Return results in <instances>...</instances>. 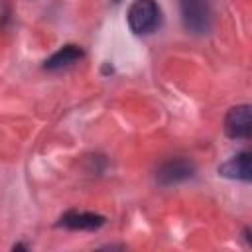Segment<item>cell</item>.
Listing matches in <instances>:
<instances>
[{
  "label": "cell",
  "mask_w": 252,
  "mask_h": 252,
  "mask_svg": "<svg viewBox=\"0 0 252 252\" xmlns=\"http://www.w3.org/2000/svg\"><path fill=\"white\" fill-rule=\"evenodd\" d=\"M128 28L136 35H148L161 24V8L156 0H134L126 14Z\"/></svg>",
  "instance_id": "6da1fadb"
},
{
  "label": "cell",
  "mask_w": 252,
  "mask_h": 252,
  "mask_svg": "<svg viewBox=\"0 0 252 252\" xmlns=\"http://www.w3.org/2000/svg\"><path fill=\"white\" fill-rule=\"evenodd\" d=\"M179 12L187 32L201 35L211 30L213 24L211 0H179Z\"/></svg>",
  "instance_id": "7a4b0ae2"
},
{
  "label": "cell",
  "mask_w": 252,
  "mask_h": 252,
  "mask_svg": "<svg viewBox=\"0 0 252 252\" xmlns=\"http://www.w3.org/2000/svg\"><path fill=\"white\" fill-rule=\"evenodd\" d=\"M250 104H236L228 108L224 116V134L232 140H248L252 134V112Z\"/></svg>",
  "instance_id": "3957f363"
},
{
  "label": "cell",
  "mask_w": 252,
  "mask_h": 252,
  "mask_svg": "<svg viewBox=\"0 0 252 252\" xmlns=\"http://www.w3.org/2000/svg\"><path fill=\"white\" fill-rule=\"evenodd\" d=\"M195 173V165L183 158H175V159H169L165 163H161L156 171V179L159 185H177V183H183L187 181L189 177H193Z\"/></svg>",
  "instance_id": "277c9868"
},
{
  "label": "cell",
  "mask_w": 252,
  "mask_h": 252,
  "mask_svg": "<svg viewBox=\"0 0 252 252\" xmlns=\"http://www.w3.org/2000/svg\"><path fill=\"white\" fill-rule=\"evenodd\" d=\"M219 175L226 179H236V181H250L252 179V156L250 152H240L232 156L228 161L219 165Z\"/></svg>",
  "instance_id": "5b68a950"
},
{
  "label": "cell",
  "mask_w": 252,
  "mask_h": 252,
  "mask_svg": "<svg viewBox=\"0 0 252 252\" xmlns=\"http://www.w3.org/2000/svg\"><path fill=\"white\" fill-rule=\"evenodd\" d=\"M106 222V217L87 211H67L59 219V226L69 230H98Z\"/></svg>",
  "instance_id": "8992f818"
},
{
  "label": "cell",
  "mask_w": 252,
  "mask_h": 252,
  "mask_svg": "<svg viewBox=\"0 0 252 252\" xmlns=\"http://www.w3.org/2000/svg\"><path fill=\"white\" fill-rule=\"evenodd\" d=\"M85 57L83 49L79 45H73V43H67L63 47H59L45 63H43V69L45 71H61L65 67H71L75 65L77 61H81Z\"/></svg>",
  "instance_id": "52a82bcc"
},
{
  "label": "cell",
  "mask_w": 252,
  "mask_h": 252,
  "mask_svg": "<svg viewBox=\"0 0 252 252\" xmlns=\"http://www.w3.org/2000/svg\"><path fill=\"white\" fill-rule=\"evenodd\" d=\"M112 2H122V0H112Z\"/></svg>",
  "instance_id": "ba28073f"
}]
</instances>
